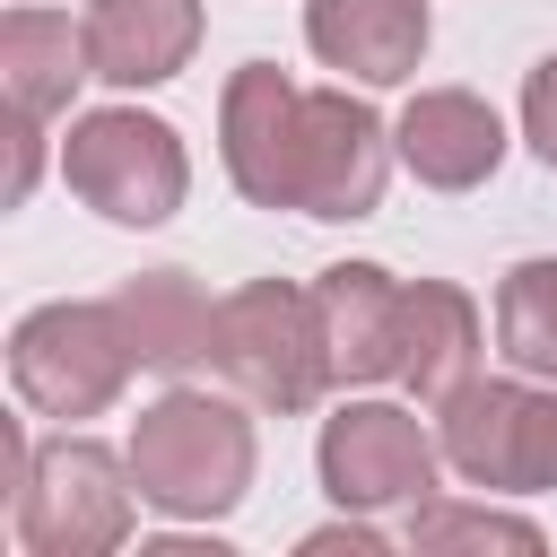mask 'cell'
I'll use <instances>...</instances> for the list:
<instances>
[{
    "mask_svg": "<svg viewBox=\"0 0 557 557\" xmlns=\"http://www.w3.org/2000/svg\"><path fill=\"white\" fill-rule=\"evenodd\" d=\"M131 513H139L131 453H113L78 426L35 444L26 470L9 479V522H17L26 557H104L131 540Z\"/></svg>",
    "mask_w": 557,
    "mask_h": 557,
    "instance_id": "cell-3",
    "label": "cell"
},
{
    "mask_svg": "<svg viewBox=\"0 0 557 557\" xmlns=\"http://www.w3.org/2000/svg\"><path fill=\"white\" fill-rule=\"evenodd\" d=\"M409 548H540V522L505 513V505H444V496H426L409 513Z\"/></svg>",
    "mask_w": 557,
    "mask_h": 557,
    "instance_id": "cell-18",
    "label": "cell"
},
{
    "mask_svg": "<svg viewBox=\"0 0 557 557\" xmlns=\"http://www.w3.org/2000/svg\"><path fill=\"white\" fill-rule=\"evenodd\" d=\"M487 339H479V305L453 287V278H409V331H400V383L444 409L470 374H479Z\"/></svg>",
    "mask_w": 557,
    "mask_h": 557,
    "instance_id": "cell-15",
    "label": "cell"
},
{
    "mask_svg": "<svg viewBox=\"0 0 557 557\" xmlns=\"http://www.w3.org/2000/svg\"><path fill=\"white\" fill-rule=\"evenodd\" d=\"M426 0H305V44L322 70L357 78V87H400L426 61Z\"/></svg>",
    "mask_w": 557,
    "mask_h": 557,
    "instance_id": "cell-12",
    "label": "cell"
},
{
    "mask_svg": "<svg viewBox=\"0 0 557 557\" xmlns=\"http://www.w3.org/2000/svg\"><path fill=\"white\" fill-rule=\"evenodd\" d=\"M131 366H139V348H131V331H122L113 305L52 296V305L17 313V331H9V383H17V400L35 418H61V426L104 418L122 400Z\"/></svg>",
    "mask_w": 557,
    "mask_h": 557,
    "instance_id": "cell-4",
    "label": "cell"
},
{
    "mask_svg": "<svg viewBox=\"0 0 557 557\" xmlns=\"http://www.w3.org/2000/svg\"><path fill=\"white\" fill-rule=\"evenodd\" d=\"M209 374L226 392H244L252 409L270 418H296L313 409L339 374H331V339H322V305L313 287H287V278H244L235 296H218V322H209Z\"/></svg>",
    "mask_w": 557,
    "mask_h": 557,
    "instance_id": "cell-2",
    "label": "cell"
},
{
    "mask_svg": "<svg viewBox=\"0 0 557 557\" xmlns=\"http://www.w3.org/2000/svg\"><path fill=\"white\" fill-rule=\"evenodd\" d=\"M331 548H348V557H383V531H374L366 513H348V522H322V531H305V557H331Z\"/></svg>",
    "mask_w": 557,
    "mask_h": 557,
    "instance_id": "cell-22",
    "label": "cell"
},
{
    "mask_svg": "<svg viewBox=\"0 0 557 557\" xmlns=\"http://www.w3.org/2000/svg\"><path fill=\"white\" fill-rule=\"evenodd\" d=\"M522 139H531V157L557 174V52L522 78Z\"/></svg>",
    "mask_w": 557,
    "mask_h": 557,
    "instance_id": "cell-19",
    "label": "cell"
},
{
    "mask_svg": "<svg viewBox=\"0 0 557 557\" xmlns=\"http://www.w3.org/2000/svg\"><path fill=\"white\" fill-rule=\"evenodd\" d=\"M35 174H44V122L35 113H9V209H26Z\"/></svg>",
    "mask_w": 557,
    "mask_h": 557,
    "instance_id": "cell-21",
    "label": "cell"
},
{
    "mask_svg": "<svg viewBox=\"0 0 557 557\" xmlns=\"http://www.w3.org/2000/svg\"><path fill=\"white\" fill-rule=\"evenodd\" d=\"M113 313H122L139 366H157V374H191V366H209V322H218V305L200 296L191 270H139V278L113 296Z\"/></svg>",
    "mask_w": 557,
    "mask_h": 557,
    "instance_id": "cell-16",
    "label": "cell"
},
{
    "mask_svg": "<svg viewBox=\"0 0 557 557\" xmlns=\"http://www.w3.org/2000/svg\"><path fill=\"white\" fill-rule=\"evenodd\" d=\"M313 305H322V339H331L339 383H400L409 278H392L383 261H331L313 278Z\"/></svg>",
    "mask_w": 557,
    "mask_h": 557,
    "instance_id": "cell-9",
    "label": "cell"
},
{
    "mask_svg": "<svg viewBox=\"0 0 557 557\" xmlns=\"http://www.w3.org/2000/svg\"><path fill=\"white\" fill-rule=\"evenodd\" d=\"M78 78H96V70H87V35H78L61 9L17 0V9L0 17V87H9V113L52 122V113H70Z\"/></svg>",
    "mask_w": 557,
    "mask_h": 557,
    "instance_id": "cell-14",
    "label": "cell"
},
{
    "mask_svg": "<svg viewBox=\"0 0 557 557\" xmlns=\"http://www.w3.org/2000/svg\"><path fill=\"white\" fill-rule=\"evenodd\" d=\"M531 383L513 374H470L444 409H435V453L461 487L487 496H522V444H531Z\"/></svg>",
    "mask_w": 557,
    "mask_h": 557,
    "instance_id": "cell-11",
    "label": "cell"
},
{
    "mask_svg": "<svg viewBox=\"0 0 557 557\" xmlns=\"http://www.w3.org/2000/svg\"><path fill=\"white\" fill-rule=\"evenodd\" d=\"M435 435L418 426V409L400 400H339L322 418V444H313V470H322V496L339 513H392V505H426L435 496Z\"/></svg>",
    "mask_w": 557,
    "mask_h": 557,
    "instance_id": "cell-6",
    "label": "cell"
},
{
    "mask_svg": "<svg viewBox=\"0 0 557 557\" xmlns=\"http://www.w3.org/2000/svg\"><path fill=\"white\" fill-rule=\"evenodd\" d=\"M87 70L104 87H165L200 52V0H87Z\"/></svg>",
    "mask_w": 557,
    "mask_h": 557,
    "instance_id": "cell-13",
    "label": "cell"
},
{
    "mask_svg": "<svg viewBox=\"0 0 557 557\" xmlns=\"http://www.w3.org/2000/svg\"><path fill=\"white\" fill-rule=\"evenodd\" d=\"M296 131H305V87L278 61H244L218 96V157L252 209H296Z\"/></svg>",
    "mask_w": 557,
    "mask_h": 557,
    "instance_id": "cell-8",
    "label": "cell"
},
{
    "mask_svg": "<svg viewBox=\"0 0 557 557\" xmlns=\"http://www.w3.org/2000/svg\"><path fill=\"white\" fill-rule=\"evenodd\" d=\"M61 183L113 226H165L191 191V157H183L174 122H157L139 104H96L61 139Z\"/></svg>",
    "mask_w": 557,
    "mask_h": 557,
    "instance_id": "cell-5",
    "label": "cell"
},
{
    "mask_svg": "<svg viewBox=\"0 0 557 557\" xmlns=\"http://www.w3.org/2000/svg\"><path fill=\"white\" fill-rule=\"evenodd\" d=\"M392 122L339 87H305V131H296V209L305 218H374L392 183Z\"/></svg>",
    "mask_w": 557,
    "mask_h": 557,
    "instance_id": "cell-7",
    "label": "cell"
},
{
    "mask_svg": "<svg viewBox=\"0 0 557 557\" xmlns=\"http://www.w3.org/2000/svg\"><path fill=\"white\" fill-rule=\"evenodd\" d=\"M522 496H557V383L531 400V444H522Z\"/></svg>",
    "mask_w": 557,
    "mask_h": 557,
    "instance_id": "cell-20",
    "label": "cell"
},
{
    "mask_svg": "<svg viewBox=\"0 0 557 557\" xmlns=\"http://www.w3.org/2000/svg\"><path fill=\"white\" fill-rule=\"evenodd\" d=\"M244 409H252L244 392L235 400L226 392H191V383L157 392L131 418V444H122L131 479H139V505L165 513V522H226L252 496V461H261Z\"/></svg>",
    "mask_w": 557,
    "mask_h": 557,
    "instance_id": "cell-1",
    "label": "cell"
},
{
    "mask_svg": "<svg viewBox=\"0 0 557 557\" xmlns=\"http://www.w3.org/2000/svg\"><path fill=\"white\" fill-rule=\"evenodd\" d=\"M496 348L513 374L557 383V261H513L496 287Z\"/></svg>",
    "mask_w": 557,
    "mask_h": 557,
    "instance_id": "cell-17",
    "label": "cell"
},
{
    "mask_svg": "<svg viewBox=\"0 0 557 557\" xmlns=\"http://www.w3.org/2000/svg\"><path fill=\"white\" fill-rule=\"evenodd\" d=\"M392 148L426 191H479L505 165V122L470 87H418L392 122Z\"/></svg>",
    "mask_w": 557,
    "mask_h": 557,
    "instance_id": "cell-10",
    "label": "cell"
}]
</instances>
